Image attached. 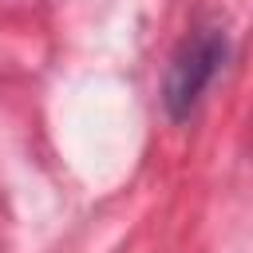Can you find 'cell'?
<instances>
[{"label": "cell", "mask_w": 253, "mask_h": 253, "mask_svg": "<svg viewBox=\"0 0 253 253\" xmlns=\"http://www.w3.org/2000/svg\"><path fill=\"white\" fill-rule=\"evenodd\" d=\"M225 55H229V43L217 28H198L178 43V51L166 67V79H162V103L174 123H182L198 107L202 91L213 83Z\"/></svg>", "instance_id": "cell-1"}]
</instances>
